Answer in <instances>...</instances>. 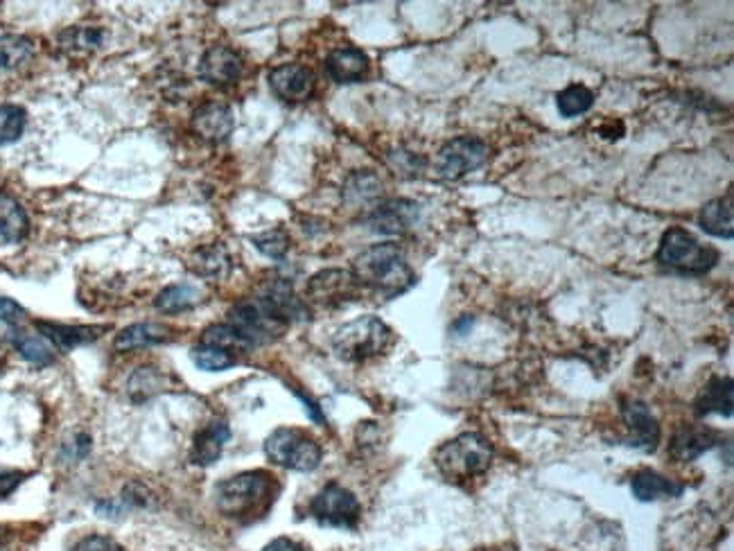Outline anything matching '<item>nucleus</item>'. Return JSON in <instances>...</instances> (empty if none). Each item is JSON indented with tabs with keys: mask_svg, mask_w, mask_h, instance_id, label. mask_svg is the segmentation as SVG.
I'll return each mask as SVG.
<instances>
[{
	"mask_svg": "<svg viewBox=\"0 0 734 551\" xmlns=\"http://www.w3.org/2000/svg\"><path fill=\"white\" fill-rule=\"evenodd\" d=\"M353 276L360 287H366L384 299H396L416 283V274L407 265L405 253L398 244H373L353 260Z\"/></svg>",
	"mask_w": 734,
	"mask_h": 551,
	"instance_id": "nucleus-1",
	"label": "nucleus"
},
{
	"mask_svg": "<svg viewBox=\"0 0 734 551\" xmlns=\"http://www.w3.org/2000/svg\"><path fill=\"white\" fill-rule=\"evenodd\" d=\"M276 481L272 475L262 470H251L222 481L215 488L217 509L229 518H249L267 511L274 502Z\"/></svg>",
	"mask_w": 734,
	"mask_h": 551,
	"instance_id": "nucleus-2",
	"label": "nucleus"
},
{
	"mask_svg": "<svg viewBox=\"0 0 734 551\" xmlns=\"http://www.w3.org/2000/svg\"><path fill=\"white\" fill-rule=\"evenodd\" d=\"M493 445L482 434L466 432L443 443L434 454V463L448 481H468L491 468Z\"/></svg>",
	"mask_w": 734,
	"mask_h": 551,
	"instance_id": "nucleus-3",
	"label": "nucleus"
},
{
	"mask_svg": "<svg viewBox=\"0 0 734 551\" xmlns=\"http://www.w3.org/2000/svg\"><path fill=\"white\" fill-rule=\"evenodd\" d=\"M393 344V330L378 317H360L344 323L332 337V348L344 362H369L389 351Z\"/></svg>",
	"mask_w": 734,
	"mask_h": 551,
	"instance_id": "nucleus-4",
	"label": "nucleus"
},
{
	"mask_svg": "<svg viewBox=\"0 0 734 551\" xmlns=\"http://www.w3.org/2000/svg\"><path fill=\"white\" fill-rule=\"evenodd\" d=\"M658 262L662 267H669L680 274H705L716 262H719V251L698 242L692 233L680 229H669L662 235L658 247Z\"/></svg>",
	"mask_w": 734,
	"mask_h": 551,
	"instance_id": "nucleus-5",
	"label": "nucleus"
},
{
	"mask_svg": "<svg viewBox=\"0 0 734 551\" xmlns=\"http://www.w3.org/2000/svg\"><path fill=\"white\" fill-rule=\"evenodd\" d=\"M229 326L238 330V335L251 348H256L281 337L290 323L262 299V296H253V299L240 301L235 305L229 314Z\"/></svg>",
	"mask_w": 734,
	"mask_h": 551,
	"instance_id": "nucleus-6",
	"label": "nucleus"
},
{
	"mask_svg": "<svg viewBox=\"0 0 734 551\" xmlns=\"http://www.w3.org/2000/svg\"><path fill=\"white\" fill-rule=\"evenodd\" d=\"M265 454L276 466L296 472H312L321 463L319 443L296 427H278L269 434Z\"/></svg>",
	"mask_w": 734,
	"mask_h": 551,
	"instance_id": "nucleus-7",
	"label": "nucleus"
},
{
	"mask_svg": "<svg viewBox=\"0 0 734 551\" xmlns=\"http://www.w3.org/2000/svg\"><path fill=\"white\" fill-rule=\"evenodd\" d=\"M488 161V145L482 138L459 136L445 143L436 154V170L443 179L457 181L482 168Z\"/></svg>",
	"mask_w": 734,
	"mask_h": 551,
	"instance_id": "nucleus-8",
	"label": "nucleus"
},
{
	"mask_svg": "<svg viewBox=\"0 0 734 551\" xmlns=\"http://www.w3.org/2000/svg\"><path fill=\"white\" fill-rule=\"evenodd\" d=\"M310 513L314 515V520L326 524V527L353 529L357 520H360V502L348 488L328 484L312 500Z\"/></svg>",
	"mask_w": 734,
	"mask_h": 551,
	"instance_id": "nucleus-9",
	"label": "nucleus"
},
{
	"mask_svg": "<svg viewBox=\"0 0 734 551\" xmlns=\"http://www.w3.org/2000/svg\"><path fill=\"white\" fill-rule=\"evenodd\" d=\"M360 294V283L355 281L353 271L326 269L314 274L308 283V296L319 308H342Z\"/></svg>",
	"mask_w": 734,
	"mask_h": 551,
	"instance_id": "nucleus-10",
	"label": "nucleus"
},
{
	"mask_svg": "<svg viewBox=\"0 0 734 551\" xmlns=\"http://www.w3.org/2000/svg\"><path fill=\"white\" fill-rule=\"evenodd\" d=\"M421 217V206L412 199H391L378 204L366 217V224L371 231L384 235H400L407 233Z\"/></svg>",
	"mask_w": 734,
	"mask_h": 551,
	"instance_id": "nucleus-11",
	"label": "nucleus"
},
{
	"mask_svg": "<svg viewBox=\"0 0 734 551\" xmlns=\"http://www.w3.org/2000/svg\"><path fill=\"white\" fill-rule=\"evenodd\" d=\"M622 418L626 425V445H631V448L642 452H653L658 448L660 425L644 402L640 400L624 402Z\"/></svg>",
	"mask_w": 734,
	"mask_h": 551,
	"instance_id": "nucleus-12",
	"label": "nucleus"
},
{
	"mask_svg": "<svg viewBox=\"0 0 734 551\" xmlns=\"http://www.w3.org/2000/svg\"><path fill=\"white\" fill-rule=\"evenodd\" d=\"M244 68L242 57L229 46H213L199 61V77L211 86H231L240 80Z\"/></svg>",
	"mask_w": 734,
	"mask_h": 551,
	"instance_id": "nucleus-13",
	"label": "nucleus"
},
{
	"mask_svg": "<svg viewBox=\"0 0 734 551\" xmlns=\"http://www.w3.org/2000/svg\"><path fill=\"white\" fill-rule=\"evenodd\" d=\"M269 86L278 100L299 104L314 93V73L308 66L283 64L269 73Z\"/></svg>",
	"mask_w": 734,
	"mask_h": 551,
	"instance_id": "nucleus-14",
	"label": "nucleus"
},
{
	"mask_svg": "<svg viewBox=\"0 0 734 551\" xmlns=\"http://www.w3.org/2000/svg\"><path fill=\"white\" fill-rule=\"evenodd\" d=\"M192 129L206 143H224L233 131V113L222 102H204L192 113Z\"/></svg>",
	"mask_w": 734,
	"mask_h": 551,
	"instance_id": "nucleus-15",
	"label": "nucleus"
},
{
	"mask_svg": "<svg viewBox=\"0 0 734 551\" xmlns=\"http://www.w3.org/2000/svg\"><path fill=\"white\" fill-rule=\"evenodd\" d=\"M326 71L337 84H355L369 75V57L357 48H337L326 59Z\"/></svg>",
	"mask_w": 734,
	"mask_h": 551,
	"instance_id": "nucleus-16",
	"label": "nucleus"
},
{
	"mask_svg": "<svg viewBox=\"0 0 734 551\" xmlns=\"http://www.w3.org/2000/svg\"><path fill=\"white\" fill-rule=\"evenodd\" d=\"M229 439H231L229 425L222 421L208 423L202 432H197L195 441H192L190 461L197 463V466H213V463L220 459L224 445Z\"/></svg>",
	"mask_w": 734,
	"mask_h": 551,
	"instance_id": "nucleus-17",
	"label": "nucleus"
},
{
	"mask_svg": "<svg viewBox=\"0 0 734 551\" xmlns=\"http://www.w3.org/2000/svg\"><path fill=\"white\" fill-rule=\"evenodd\" d=\"M174 337L172 328L165 326V323H134L125 330H120L116 339H113V346L120 353H131L136 348H145V346H154V344H165Z\"/></svg>",
	"mask_w": 734,
	"mask_h": 551,
	"instance_id": "nucleus-18",
	"label": "nucleus"
},
{
	"mask_svg": "<svg viewBox=\"0 0 734 551\" xmlns=\"http://www.w3.org/2000/svg\"><path fill=\"white\" fill-rule=\"evenodd\" d=\"M188 267L208 281H222L231 274V253L222 242L206 244L192 253Z\"/></svg>",
	"mask_w": 734,
	"mask_h": 551,
	"instance_id": "nucleus-19",
	"label": "nucleus"
},
{
	"mask_svg": "<svg viewBox=\"0 0 734 551\" xmlns=\"http://www.w3.org/2000/svg\"><path fill=\"white\" fill-rule=\"evenodd\" d=\"M716 443V434L707 427H680L669 443V454L676 461H694Z\"/></svg>",
	"mask_w": 734,
	"mask_h": 551,
	"instance_id": "nucleus-20",
	"label": "nucleus"
},
{
	"mask_svg": "<svg viewBox=\"0 0 734 551\" xmlns=\"http://www.w3.org/2000/svg\"><path fill=\"white\" fill-rule=\"evenodd\" d=\"M701 229L712 235V238L730 240L734 235V208H732V192L725 197L707 201L701 215H698Z\"/></svg>",
	"mask_w": 734,
	"mask_h": 551,
	"instance_id": "nucleus-21",
	"label": "nucleus"
},
{
	"mask_svg": "<svg viewBox=\"0 0 734 551\" xmlns=\"http://www.w3.org/2000/svg\"><path fill=\"white\" fill-rule=\"evenodd\" d=\"M37 328L52 346L59 348V351H73L75 346L91 344V341L98 339L100 332L104 330L95 326H64V323H50V321H37Z\"/></svg>",
	"mask_w": 734,
	"mask_h": 551,
	"instance_id": "nucleus-22",
	"label": "nucleus"
},
{
	"mask_svg": "<svg viewBox=\"0 0 734 551\" xmlns=\"http://www.w3.org/2000/svg\"><path fill=\"white\" fill-rule=\"evenodd\" d=\"M30 233V220L23 206L7 192H0V238L10 244L23 242Z\"/></svg>",
	"mask_w": 734,
	"mask_h": 551,
	"instance_id": "nucleus-23",
	"label": "nucleus"
},
{
	"mask_svg": "<svg viewBox=\"0 0 734 551\" xmlns=\"http://www.w3.org/2000/svg\"><path fill=\"white\" fill-rule=\"evenodd\" d=\"M631 491L640 502H653L660 497H678L683 493V486L674 484L655 470H640L631 479Z\"/></svg>",
	"mask_w": 734,
	"mask_h": 551,
	"instance_id": "nucleus-24",
	"label": "nucleus"
},
{
	"mask_svg": "<svg viewBox=\"0 0 734 551\" xmlns=\"http://www.w3.org/2000/svg\"><path fill=\"white\" fill-rule=\"evenodd\" d=\"M698 416H732V382L730 378H712L696 400Z\"/></svg>",
	"mask_w": 734,
	"mask_h": 551,
	"instance_id": "nucleus-25",
	"label": "nucleus"
},
{
	"mask_svg": "<svg viewBox=\"0 0 734 551\" xmlns=\"http://www.w3.org/2000/svg\"><path fill=\"white\" fill-rule=\"evenodd\" d=\"M382 197V183L373 172L362 170L353 174L344 186V199L351 206H369Z\"/></svg>",
	"mask_w": 734,
	"mask_h": 551,
	"instance_id": "nucleus-26",
	"label": "nucleus"
},
{
	"mask_svg": "<svg viewBox=\"0 0 734 551\" xmlns=\"http://www.w3.org/2000/svg\"><path fill=\"white\" fill-rule=\"evenodd\" d=\"M199 299H202V292H199L197 287L177 283V285H168L165 290L156 294L154 305H156V310H161L165 314H177V312L195 308Z\"/></svg>",
	"mask_w": 734,
	"mask_h": 551,
	"instance_id": "nucleus-27",
	"label": "nucleus"
},
{
	"mask_svg": "<svg viewBox=\"0 0 734 551\" xmlns=\"http://www.w3.org/2000/svg\"><path fill=\"white\" fill-rule=\"evenodd\" d=\"M34 55V46L28 37L21 34H3L0 37V71H14L28 64Z\"/></svg>",
	"mask_w": 734,
	"mask_h": 551,
	"instance_id": "nucleus-28",
	"label": "nucleus"
},
{
	"mask_svg": "<svg viewBox=\"0 0 734 551\" xmlns=\"http://www.w3.org/2000/svg\"><path fill=\"white\" fill-rule=\"evenodd\" d=\"M12 344L16 351L21 353L23 360H28L32 364H50L52 357V344L43 337V335H32V332H12Z\"/></svg>",
	"mask_w": 734,
	"mask_h": 551,
	"instance_id": "nucleus-29",
	"label": "nucleus"
},
{
	"mask_svg": "<svg viewBox=\"0 0 734 551\" xmlns=\"http://www.w3.org/2000/svg\"><path fill=\"white\" fill-rule=\"evenodd\" d=\"M104 41V32L98 28H71L59 34V46L71 55H84V52L98 50Z\"/></svg>",
	"mask_w": 734,
	"mask_h": 551,
	"instance_id": "nucleus-30",
	"label": "nucleus"
},
{
	"mask_svg": "<svg viewBox=\"0 0 734 551\" xmlns=\"http://www.w3.org/2000/svg\"><path fill=\"white\" fill-rule=\"evenodd\" d=\"M556 104H558V111H561L563 118L583 116L585 111L592 109L594 93L588 89V86L572 84V86H567L565 91H561L556 95Z\"/></svg>",
	"mask_w": 734,
	"mask_h": 551,
	"instance_id": "nucleus-31",
	"label": "nucleus"
},
{
	"mask_svg": "<svg viewBox=\"0 0 734 551\" xmlns=\"http://www.w3.org/2000/svg\"><path fill=\"white\" fill-rule=\"evenodd\" d=\"M202 344L215 346V348H220V351H226L231 355L251 351V346L238 335V330H233L229 326V323H217V326L206 328L202 335Z\"/></svg>",
	"mask_w": 734,
	"mask_h": 551,
	"instance_id": "nucleus-32",
	"label": "nucleus"
},
{
	"mask_svg": "<svg viewBox=\"0 0 734 551\" xmlns=\"http://www.w3.org/2000/svg\"><path fill=\"white\" fill-rule=\"evenodd\" d=\"M25 131V111L16 104H0V147L16 143Z\"/></svg>",
	"mask_w": 734,
	"mask_h": 551,
	"instance_id": "nucleus-33",
	"label": "nucleus"
},
{
	"mask_svg": "<svg viewBox=\"0 0 734 551\" xmlns=\"http://www.w3.org/2000/svg\"><path fill=\"white\" fill-rule=\"evenodd\" d=\"M253 247H256L262 256L281 260L287 249H290V235H287L283 229H272L265 233H258L251 238Z\"/></svg>",
	"mask_w": 734,
	"mask_h": 551,
	"instance_id": "nucleus-34",
	"label": "nucleus"
},
{
	"mask_svg": "<svg viewBox=\"0 0 734 551\" xmlns=\"http://www.w3.org/2000/svg\"><path fill=\"white\" fill-rule=\"evenodd\" d=\"M165 384V378L161 373H156L154 369H141L131 375L129 380V393L134 400H145L154 396L156 391H161Z\"/></svg>",
	"mask_w": 734,
	"mask_h": 551,
	"instance_id": "nucleus-35",
	"label": "nucleus"
},
{
	"mask_svg": "<svg viewBox=\"0 0 734 551\" xmlns=\"http://www.w3.org/2000/svg\"><path fill=\"white\" fill-rule=\"evenodd\" d=\"M192 360L202 371H224L235 364V357L226 351H220L215 346H197L192 351Z\"/></svg>",
	"mask_w": 734,
	"mask_h": 551,
	"instance_id": "nucleus-36",
	"label": "nucleus"
},
{
	"mask_svg": "<svg viewBox=\"0 0 734 551\" xmlns=\"http://www.w3.org/2000/svg\"><path fill=\"white\" fill-rule=\"evenodd\" d=\"M73 551H125V547H120L118 542L109 536H98V533H95V536H86L77 542Z\"/></svg>",
	"mask_w": 734,
	"mask_h": 551,
	"instance_id": "nucleus-37",
	"label": "nucleus"
},
{
	"mask_svg": "<svg viewBox=\"0 0 734 551\" xmlns=\"http://www.w3.org/2000/svg\"><path fill=\"white\" fill-rule=\"evenodd\" d=\"M23 319H25L23 305H19L14 299H3V296H0V321L16 326V323Z\"/></svg>",
	"mask_w": 734,
	"mask_h": 551,
	"instance_id": "nucleus-38",
	"label": "nucleus"
},
{
	"mask_svg": "<svg viewBox=\"0 0 734 551\" xmlns=\"http://www.w3.org/2000/svg\"><path fill=\"white\" fill-rule=\"evenodd\" d=\"M23 479L25 475L19 470L0 468V497H7L10 493H14Z\"/></svg>",
	"mask_w": 734,
	"mask_h": 551,
	"instance_id": "nucleus-39",
	"label": "nucleus"
},
{
	"mask_svg": "<svg viewBox=\"0 0 734 551\" xmlns=\"http://www.w3.org/2000/svg\"><path fill=\"white\" fill-rule=\"evenodd\" d=\"M262 551H308V549H305V547L301 545V542H296V540H290V538H276V540L269 542V545H267L265 549H262Z\"/></svg>",
	"mask_w": 734,
	"mask_h": 551,
	"instance_id": "nucleus-40",
	"label": "nucleus"
},
{
	"mask_svg": "<svg viewBox=\"0 0 734 551\" xmlns=\"http://www.w3.org/2000/svg\"><path fill=\"white\" fill-rule=\"evenodd\" d=\"M5 545H7V531L0 527V551L5 549Z\"/></svg>",
	"mask_w": 734,
	"mask_h": 551,
	"instance_id": "nucleus-41",
	"label": "nucleus"
}]
</instances>
